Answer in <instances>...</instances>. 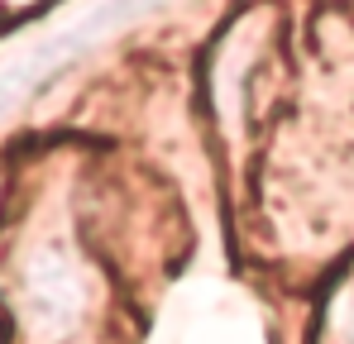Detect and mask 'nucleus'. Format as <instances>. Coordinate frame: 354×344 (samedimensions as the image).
Returning a JSON list of instances; mask_svg holds the SVG:
<instances>
[{
  "label": "nucleus",
  "mask_w": 354,
  "mask_h": 344,
  "mask_svg": "<svg viewBox=\"0 0 354 344\" xmlns=\"http://www.w3.org/2000/svg\"><path fill=\"white\" fill-rule=\"evenodd\" d=\"M330 344H354V283L345 292V301L330 311Z\"/></svg>",
  "instance_id": "obj_1"
}]
</instances>
